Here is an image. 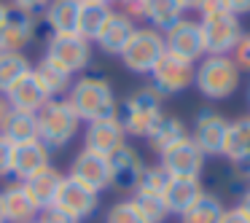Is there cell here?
Here are the masks:
<instances>
[{
    "label": "cell",
    "instance_id": "obj_1",
    "mask_svg": "<svg viewBox=\"0 0 250 223\" xmlns=\"http://www.w3.org/2000/svg\"><path fill=\"white\" fill-rule=\"evenodd\" d=\"M65 100L73 105L78 119L86 121V124L89 121L113 119V116L119 113V100H116V94H113V86H110V81L103 76L76 78Z\"/></svg>",
    "mask_w": 250,
    "mask_h": 223
},
{
    "label": "cell",
    "instance_id": "obj_2",
    "mask_svg": "<svg viewBox=\"0 0 250 223\" xmlns=\"http://www.w3.org/2000/svg\"><path fill=\"white\" fill-rule=\"evenodd\" d=\"M242 73L234 65L231 57H202L194 67V86L205 100L221 102L237 94Z\"/></svg>",
    "mask_w": 250,
    "mask_h": 223
},
{
    "label": "cell",
    "instance_id": "obj_3",
    "mask_svg": "<svg viewBox=\"0 0 250 223\" xmlns=\"http://www.w3.org/2000/svg\"><path fill=\"white\" fill-rule=\"evenodd\" d=\"M162 105H164V94H159L151 83H146V86L135 89L129 97L121 100L116 119L124 126L126 137H146L151 132V126L164 116Z\"/></svg>",
    "mask_w": 250,
    "mask_h": 223
},
{
    "label": "cell",
    "instance_id": "obj_4",
    "mask_svg": "<svg viewBox=\"0 0 250 223\" xmlns=\"http://www.w3.org/2000/svg\"><path fill=\"white\" fill-rule=\"evenodd\" d=\"M83 121L78 119V113L73 110V105L65 97L49 100L38 113V137L41 142L54 151V148H65L73 137L78 135Z\"/></svg>",
    "mask_w": 250,
    "mask_h": 223
},
{
    "label": "cell",
    "instance_id": "obj_5",
    "mask_svg": "<svg viewBox=\"0 0 250 223\" xmlns=\"http://www.w3.org/2000/svg\"><path fill=\"white\" fill-rule=\"evenodd\" d=\"M164 51H167L164 33H159L153 27H137L119 60L135 76H151V70L156 67V62L162 60Z\"/></svg>",
    "mask_w": 250,
    "mask_h": 223
},
{
    "label": "cell",
    "instance_id": "obj_6",
    "mask_svg": "<svg viewBox=\"0 0 250 223\" xmlns=\"http://www.w3.org/2000/svg\"><path fill=\"white\" fill-rule=\"evenodd\" d=\"M43 57L76 76V73L86 70L92 62V43L83 41L81 35H49Z\"/></svg>",
    "mask_w": 250,
    "mask_h": 223
},
{
    "label": "cell",
    "instance_id": "obj_7",
    "mask_svg": "<svg viewBox=\"0 0 250 223\" xmlns=\"http://www.w3.org/2000/svg\"><path fill=\"white\" fill-rule=\"evenodd\" d=\"M194 67H196L194 62H186L180 57L164 51L162 60L156 62V67L151 70V86L164 97L180 94L194 86Z\"/></svg>",
    "mask_w": 250,
    "mask_h": 223
},
{
    "label": "cell",
    "instance_id": "obj_8",
    "mask_svg": "<svg viewBox=\"0 0 250 223\" xmlns=\"http://www.w3.org/2000/svg\"><path fill=\"white\" fill-rule=\"evenodd\" d=\"M202 38H205V57H229L242 38V24L239 17L234 14H223V17L202 19Z\"/></svg>",
    "mask_w": 250,
    "mask_h": 223
},
{
    "label": "cell",
    "instance_id": "obj_9",
    "mask_svg": "<svg viewBox=\"0 0 250 223\" xmlns=\"http://www.w3.org/2000/svg\"><path fill=\"white\" fill-rule=\"evenodd\" d=\"M164 46L169 54L196 65L205 57V38H202L199 19H178L169 30H164Z\"/></svg>",
    "mask_w": 250,
    "mask_h": 223
},
{
    "label": "cell",
    "instance_id": "obj_10",
    "mask_svg": "<svg viewBox=\"0 0 250 223\" xmlns=\"http://www.w3.org/2000/svg\"><path fill=\"white\" fill-rule=\"evenodd\" d=\"M54 204L81 223V221H86V218H92L94 212H97L100 194L94 188H89V185L78 183L76 178L65 175V178H62V183H60V191H57Z\"/></svg>",
    "mask_w": 250,
    "mask_h": 223
},
{
    "label": "cell",
    "instance_id": "obj_11",
    "mask_svg": "<svg viewBox=\"0 0 250 223\" xmlns=\"http://www.w3.org/2000/svg\"><path fill=\"white\" fill-rule=\"evenodd\" d=\"M207 156L196 148V142L191 137L175 142L172 148L162 153V167L167 169L172 178H202V169H205Z\"/></svg>",
    "mask_w": 250,
    "mask_h": 223
},
{
    "label": "cell",
    "instance_id": "obj_12",
    "mask_svg": "<svg viewBox=\"0 0 250 223\" xmlns=\"http://www.w3.org/2000/svg\"><path fill=\"white\" fill-rule=\"evenodd\" d=\"M226 132H229V121L215 110H202L194 119V129H191V140L196 142L205 156H221L223 142H226Z\"/></svg>",
    "mask_w": 250,
    "mask_h": 223
},
{
    "label": "cell",
    "instance_id": "obj_13",
    "mask_svg": "<svg viewBox=\"0 0 250 223\" xmlns=\"http://www.w3.org/2000/svg\"><path fill=\"white\" fill-rule=\"evenodd\" d=\"M67 175L76 178L78 183L94 188L97 194L105 188H110V162H108V156H100V153L86 151V148H81V151L76 153V159L70 162V172Z\"/></svg>",
    "mask_w": 250,
    "mask_h": 223
},
{
    "label": "cell",
    "instance_id": "obj_14",
    "mask_svg": "<svg viewBox=\"0 0 250 223\" xmlns=\"http://www.w3.org/2000/svg\"><path fill=\"white\" fill-rule=\"evenodd\" d=\"M121 145H126V132L116 116L86 124V135H83V148L86 151H94L100 156H113Z\"/></svg>",
    "mask_w": 250,
    "mask_h": 223
},
{
    "label": "cell",
    "instance_id": "obj_15",
    "mask_svg": "<svg viewBox=\"0 0 250 223\" xmlns=\"http://www.w3.org/2000/svg\"><path fill=\"white\" fill-rule=\"evenodd\" d=\"M35 33H38L35 14H24L11 8L6 24L0 30V51H22L24 54V49L35 41Z\"/></svg>",
    "mask_w": 250,
    "mask_h": 223
},
{
    "label": "cell",
    "instance_id": "obj_16",
    "mask_svg": "<svg viewBox=\"0 0 250 223\" xmlns=\"http://www.w3.org/2000/svg\"><path fill=\"white\" fill-rule=\"evenodd\" d=\"M110 162V188L116 191H126V194H135V185L140 180V172H143V159L140 153L135 151L132 145H121L113 156H108Z\"/></svg>",
    "mask_w": 250,
    "mask_h": 223
},
{
    "label": "cell",
    "instance_id": "obj_17",
    "mask_svg": "<svg viewBox=\"0 0 250 223\" xmlns=\"http://www.w3.org/2000/svg\"><path fill=\"white\" fill-rule=\"evenodd\" d=\"M51 164V148L41 140L22 142L14 145V162H11V178H17V183H24L27 178H33L35 172H41L43 167Z\"/></svg>",
    "mask_w": 250,
    "mask_h": 223
},
{
    "label": "cell",
    "instance_id": "obj_18",
    "mask_svg": "<svg viewBox=\"0 0 250 223\" xmlns=\"http://www.w3.org/2000/svg\"><path fill=\"white\" fill-rule=\"evenodd\" d=\"M135 30H137V24L132 22L126 14L113 11V14H110V19L105 22L103 33L97 35V41H94V43L100 46V51H103V54L121 57V51L126 49V43H129V38L135 35Z\"/></svg>",
    "mask_w": 250,
    "mask_h": 223
},
{
    "label": "cell",
    "instance_id": "obj_19",
    "mask_svg": "<svg viewBox=\"0 0 250 223\" xmlns=\"http://www.w3.org/2000/svg\"><path fill=\"white\" fill-rule=\"evenodd\" d=\"M0 202H3L6 223H33L41 212V207L33 202V196L22 183H11L8 188L0 191Z\"/></svg>",
    "mask_w": 250,
    "mask_h": 223
},
{
    "label": "cell",
    "instance_id": "obj_20",
    "mask_svg": "<svg viewBox=\"0 0 250 223\" xmlns=\"http://www.w3.org/2000/svg\"><path fill=\"white\" fill-rule=\"evenodd\" d=\"M6 100L11 102L14 110H19V113H35V116H38L41 108L49 102L46 92L41 89V83L35 81L33 70H30L27 76H22L11 89H8V92H6Z\"/></svg>",
    "mask_w": 250,
    "mask_h": 223
},
{
    "label": "cell",
    "instance_id": "obj_21",
    "mask_svg": "<svg viewBox=\"0 0 250 223\" xmlns=\"http://www.w3.org/2000/svg\"><path fill=\"white\" fill-rule=\"evenodd\" d=\"M81 0H49L43 8V22L51 35H78Z\"/></svg>",
    "mask_w": 250,
    "mask_h": 223
},
{
    "label": "cell",
    "instance_id": "obj_22",
    "mask_svg": "<svg viewBox=\"0 0 250 223\" xmlns=\"http://www.w3.org/2000/svg\"><path fill=\"white\" fill-rule=\"evenodd\" d=\"M33 76H35V81L41 83V89L46 92V97H49V100L67 97L73 81H76V76H73V73H67L65 67H60L57 62L46 60V57L33 67Z\"/></svg>",
    "mask_w": 250,
    "mask_h": 223
},
{
    "label": "cell",
    "instance_id": "obj_23",
    "mask_svg": "<svg viewBox=\"0 0 250 223\" xmlns=\"http://www.w3.org/2000/svg\"><path fill=\"white\" fill-rule=\"evenodd\" d=\"M202 194H205V185H202L199 178H172L169 185L164 188L162 199H164V204L169 207V212L183 215Z\"/></svg>",
    "mask_w": 250,
    "mask_h": 223
},
{
    "label": "cell",
    "instance_id": "obj_24",
    "mask_svg": "<svg viewBox=\"0 0 250 223\" xmlns=\"http://www.w3.org/2000/svg\"><path fill=\"white\" fill-rule=\"evenodd\" d=\"M186 137H188V126L183 124V119H178V116H162L151 126V132L146 135V142L153 153L162 156L167 148H172L175 142L186 140Z\"/></svg>",
    "mask_w": 250,
    "mask_h": 223
},
{
    "label": "cell",
    "instance_id": "obj_25",
    "mask_svg": "<svg viewBox=\"0 0 250 223\" xmlns=\"http://www.w3.org/2000/svg\"><path fill=\"white\" fill-rule=\"evenodd\" d=\"M62 178H65V175H62L60 169H54V167L49 164V167H43L41 172H35L33 178H27L22 185L27 188V194L33 196L35 204H38L41 210H43V207H51V204H54Z\"/></svg>",
    "mask_w": 250,
    "mask_h": 223
},
{
    "label": "cell",
    "instance_id": "obj_26",
    "mask_svg": "<svg viewBox=\"0 0 250 223\" xmlns=\"http://www.w3.org/2000/svg\"><path fill=\"white\" fill-rule=\"evenodd\" d=\"M183 14L186 8L180 6V0H143V19L159 33L169 30L178 19H183Z\"/></svg>",
    "mask_w": 250,
    "mask_h": 223
},
{
    "label": "cell",
    "instance_id": "obj_27",
    "mask_svg": "<svg viewBox=\"0 0 250 223\" xmlns=\"http://www.w3.org/2000/svg\"><path fill=\"white\" fill-rule=\"evenodd\" d=\"M221 156L229 159L231 164L250 156V116H239L237 121H229V132H226Z\"/></svg>",
    "mask_w": 250,
    "mask_h": 223
},
{
    "label": "cell",
    "instance_id": "obj_28",
    "mask_svg": "<svg viewBox=\"0 0 250 223\" xmlns=\"http://www.w3.org/2000/svg\"><path fill=\"white\" fill-rule=\"evenodd\" d=\"M113 8L105 3H81V14H78V35L83 41H97V35L103 33L105 22L110 19Z\"/></svg>",
    "mask_w": 250,
    "mask_h": 223
},
{
    "label": "cell",
    "instance_id": "obj_29",
    "mask_svg": "<svg viewBox=\"0 0 250 223\" xmlns=\"http://www.w3.org/2000/svg\"><path fill=\"white\" fill-rule=\"evenodd\" d=\"M223 212H226V207H223L221 196L205 191V194L180 215V223H221Z\"/></svg>",
    "mask_w": 250,
    "mask_h": 223
},
{
    "label": "cell",
    "instance_id": "obj_30",
    "mask_svg": "<svg viewBox=\"0 0 250 223\" xmlns=\"http://www.w3.org/2000/svg\"><path fill=\"white\" fill-rule=\"evenodd\" d=\"M0 135L6 137L11 145H22V142L41 140V137H38V116L14 110L11 119H8V124H6V129L0 132Z\"/></svg>",
    "mask_w": 250,
    "mask_h": 223
},
{
    "label": "cell",
    "instance_id": "obj_31",
    "mask_svg": "<svg viewBox=\"0 0 250 223\" xmlns=\"http://www.w3.org/2000/svg\"><path fill=\"white\" fill-rule=\"evenodd\" d=\"M30 70H33V65L22 51H0V94H6Z\"/></svg>",
    "mask_w": 250,
    "mask_h": 223
},
{
    "label": "cell",
    "instance_id": "obj_32",
    "mask_svg": "<svg viewBox=\"0 0 250 223\" xmlns=\"http://www.w3.org/2000/svg\"><path fill=\"white\" fill-rule=\"evenodd\" d=\"M169 180H172V175H169L162 164H151V167L146 164L143 172H140V180H137V185H135V194L162 196L164 188L169 185Z\"/></svg>",
    "mask_w": 250,
    "mask_h": 223
},
{
    "label": "cell",
    "instance_id": "obj_33",
    "mask_svg": "<svg viewBox=\"0 0 250 223\" xmlns=\"http://www.w3.org/2000/svg\"><path fill=\"white\" fill-rule=\"evenodd\" d=\"M132 202H135L137 212H140L143 223H164L172 212L164 204L162 196H148V194H132Z\"/></svg>",
    "mask_w": 250,
    "mask_h": 223
},
{
    "label": "cell",
    "instance_id": "obj_34",
    "mask_svg": "<svg viewBox=\"0 0 250 223\" xmlns=\"http://www.w3.org/2000/svg\"><path fill=\"white\" fill-rule=\"evenodd\" d=\"M105 223H143V218H140V212H137L135 202L129 196V199H121L110 207L108 215H105Z\"/></svg>",
    "mask_w": 250,
    "mask_h": 223
},
{
    "label": "cell",
    "instance_id": "obj_35",
    "mask_svg": "<svg viewBox=\"0 0 250 223\" xmlns=\"http://www.w3.org/2000/svg\"><path fill=\"white\" fill-rule=\"evenodd\" d=\"M229 57L239 67V73H250V33H242V38L237 41V46Z\"/></svg>",
    "mask_w": 250,
    "mask_h": 223
},
{
    "label": "cell",
    "instance_id": "obj_36",
    "mask_svg": "<svg viewBox=\"0 0 250 223\" xmlns=\"http://www.w3.org/2000/svg\"><path fill=\"white\" fill-rule=\"evenodd\" d=\"M35 223H78V221L73 215H67L65 210H60L57 204H51V207H43V210L38 212Z\"/></svg>",
    "mask_w": 250,
    "mask_h": 223
},
{
    "label": "cell",
    "instance_id": "obj_37",
    "mask_svg": "<svg viewBox=\"0 0 250 223\" xmlns=\"http://www.w3.org/2000/svg\"><path fill=\"white\" fill-rule=\"evenodd\" d=\"M196 14H199V22H202V19L223 17V14H229V11H226V6H223V0H202Z\"/></svg>",
    "mask_w": 250,
    "mask_h": 223
},
{
    "label": "cell",
    "instance_id": "obj_38",
    "mask_svg": "<svg viewBox=\"0 0 250 223\" xmlns=\"http://www.w3.org/2000/svg\"><path fill=\"white\" fill-rule=\"evenodd\" d=\"M11 162H14V145L0 135V178L11 175Z\"/></svg>",
    "mask_w": 250,
    "mask_h": 223
},
{
    "label": "cell",
    "instance_id": "obj_39",
    "mask_svg": "<svg viewBox=\"0 0 250 223\" xmlns=\"http://www.w3.org/2000/svg\"><path fill=\"white\" fill-rule=\"evenodd\" d=\"M8 6L17 8V11H24V14H38L49 6V0H11Z\"/></svg>",
    "mask_w": 250,
    "mask_h": 223
},
{
    "label": "cell",
    "instance_id": "obj_40",
    "mask_svg": "<svg viewBox=\"0 0 250 223\" xmlns=\"http://www.w3.org/2000/svg\"><path fill=\"white\" fill-rule=\"evenodd\" d=\"M223 6L234 17H248L250 14V0H223Z\"/></svg>",
    "mask_w": 250,
    "mask_h": 223
},
{
    "label": "cell",
    "instance_id": "obj_41",
    "mask_svg": "<svg viewBox=\"0 0 250 223\" xmlns=\"http://www.w3.org/2000/svg\"><path fill=\"white\" fill-rule=\"evenodd\" d=\"M221 223H250V218L245 215V212L239 210V207H229V210L223 212Z\"/></svg>",
    "mask_w": 250,
    "mask_h": 223
},
{
    "label": "cell",
    "instance_id": "obj_42",
    "mask_svg": "<svg viewBox=\"0 0 250 223\" xmlns=\"http://www.w3.org/2000/svg\"><path fill=\"white\" fill-rule=\"evenodd\" d=\"M11 113H14L11 102L6 100V94H0V132L6 129V124H8V119H11Z\"/></svg>",
    "mask_w": 250,
    "mask_h": 223
},
{
    "label": "cell",
    "instance_id": "obj_43",
    "mask_svg": "<svg viewBox=\"0 0 250 223\" xmlns=\"http://www.w3.org/2000/svg\"><path fill=\"white\" fill-rule=\"evenodd\" d=\"M237 207H239V210H242L245 215L250 218V185L242 191V194H239V202H237Z\"/></svg>",
    "mask_w": 250,
    "mask_h": 223
},
{
    "label": "cell",
    "instance_id": "obj_44",
    "mask_svg": "<svg viewBox=\"0 0 250 223\" xmlns=\"http://www.w3.org/2000/svg\"><path fill=\"white\" fill-rule=\"evenodd\" d=\"M8 14H11V6H8V3H3V0H0V30H3V24H6Z\"/></svg>",
    "mask_w": 250,
    "mask_h": 223
},
{
    "label": "cell",
    "instance_id": "obj_45",
    "mask_svg": "<svg viewBox=\"0 0 250 223\" xmlns=\"http://www.w3.org/2000/svg\"><path fill=\"white\" fill-rule=\"evenodd\" d=\"M199 3H202V0H180V6H183L186 11H196V8H199Z\"/></svg>",
    "mask_w": 250,
    "mask_h": 223
},
{
    "label": "cell",
    "instance_id": "obj_46",
    "mask_svg": "<svg viewBox=\"0 0 250 223\" xmlns=\"http://www.w3.org/2000/svg\"><path fill=\"white\" fill-rule=\"evenodd\" d=\"M81 3H105V6H110L113 0H81Z\"/></svg>",
    "mask_w": 250,
    "mask_h": 223
},
{
    "label": "cell",
    "instance_id": "obj_47",
    "mask_svg": "<svg viewBox=\"0 0 250 223\" xmlns=\"http://www.w3.org/2000/svg\"><path fill=\"white\" fill-rule=\"evenodd\" d=\"M0 223H6V218H3V202H0Z\"/></svg>",
    "mask_w": 250,
    "mask_h": 223
},
{
    "label": "cell",
    "instance_id": "obj_48",
    "mask_svg": "<svg viewBox=\"0 0 250 223\" xmlns=\"http://www.w3.org/2000/svg\"><path fill=\"white\" fill-rule=\"evenodd\" d=\"M119 3H121V6H126V3H135V0H119Z\"/></svg>",
    "mask_w": 250,
    "mask_h": 223
},
{
    "label": "cell",
    "instance_id": "obj_49",
    "mask_svg": "<svg viewBox=\"0 0 250 223\" xmlns=\"http://www.w3.org/2000/svg\"><path fill=\"white\" fill-rule=\"evenodd\" d=\"M248 105H250V83H248Z\"/></svg>",
    "mask_w": 250,
    "mask_h": 223
},
{
    "label": "cell",
    "instance_id": "obj_50",
    "mask_svg": "<svg viewBox=\"0 0 250 223\" xmlns=\"http://www.w3.org/2000/svg\"><path fill=\"white\" fill-rule=\"evenodd\" d=\"M33 223H35V221H33Z\"/></svg>",
    "mask_w": 250,
    "mask_h": 223
}]
</instances>
